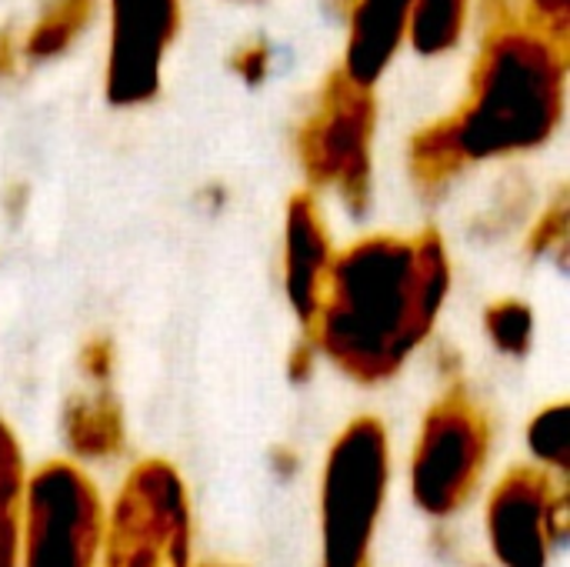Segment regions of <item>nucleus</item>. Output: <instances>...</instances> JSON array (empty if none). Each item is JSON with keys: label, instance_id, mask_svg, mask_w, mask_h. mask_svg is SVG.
I'll return each mask as SVG.
<instances>
[{"label": "nucleus", "instance_id": "1", "mask_svg": "<svg viewBox=\"0 0 570 567\" xmlns=\"http://www.w3.org/2000/svg\"><path fill=\"white\" fill-rule=\"evenodd\" d=\"M448 294L451 257L434 227L374 234L334 254L307 334L347 378L381 384L431 338Z\"/></svg>", "mask_w": 570, "mask_h": 567}, {"label": "nucleus", "instance_id": "2", "mask_svg": "<svg viewBox=\"0 0 570 567\" xmlns=\"http://www.w3.org/2000/svg\"><path fill=\"white\" fill-rule=\"evenodd\" d=\"M568 50L524 23L484 27L464 104L448 114L468 164L538 150L564 117Z\"/></svg>", "mask_w": 570, "mask_h": 567}, {"label": "nucleus", "instance_id": "3", "mask_svg": "<svg viewBox=\"0 0 570 567\" xmlns=\"http://www.w3.org/2000/svg\"><path fill=\"white\" fill-rule=\"evenodd\" d=\"M374 127V87L354 84L344 70H334L297 130V157L311 187L334 190L354 217L371 207Z\"/></svg>", "mask_w": 570, "mask_h": 567}, {"label": "nucleus", "instance_id": "4", "mask_svg": "<svg viewBox=\"0 0 570 567\" xmlns=\"http://www.w3.org/2000/svg\"><path fill=\"white\" fill-rule=\"evenodd\" d=\"M391 444L377 418L351 421L334 441L321 488L324 567H367V548L384 508Z\"/></svg>", "mask_w": 570, "mask_h": 567}, {"label": "nucleus", "instance_id": "5", "mask_svg": "<svg viewBox=\"0 0 570 567\" xmlns=\"http://www.w3.org/2000/svg\"><path fill=\"white\" fill-rule=\"evenodd\" d=\"M190 565V505L180 475L167 461H140L110 511L104 567Z\"/></svg>", "mask_w": 570, "mask_h": 567}, {"label": "nucleus", "instance_id": "6", "mask_svg": "<svg viewBox=\"0 0 570 567\" xmlns=\"http://www.w3.org/2000/svg\"><path fill=\"white\" fill-rule=\"evenodd\" d=\"M488 454L491 424L468 388L454 384L424 418L411 461L414 501L434 518L454 515L471 501Z\"/></svg>", "mask_w": 570, "mask_h": 567}, {"label": "nucleus", "instance_id": "7", "mask_svg": "<svg viewBox=\"0 0 570 567\" xmlns=\"http://www.w3.org/2000/svg\"><path fill=\"white\" fill-rule=\"evenodd\" d=\"M104 538V508L94 481L47 461L23 488V567H94Z\"/></svg>", "mask_w": 570, "mask_h": 567}, {"label": "nucleus", "instance_id": "8", "mask_svg": "<svg viewBox=\"0 0 570 567\" xmlns=\"http://www.w3.org/2000/svg\"><path fill=\"white\" fill-rule=\"evenodd\" d=\"M570 531L568 488L548 471L511 468L488 501V535L504 567H548L551 548Z\"/></svg>", "mask_w": 570, "mask_h": 567}, {"label": "nucleus", "instance_id": "9", "mask_svg": "<svg viewBox=\"0 0 570 567\" xmlns=\"http://www.w3.org/2000/svg\"><path fill=\"white\" fill-rule=\"evenodd\" d=\"M180 27V0H110L104 90L114 107L150 104Z\"/></svg>", "mask_w": 570, "mask_h": 567}, {"label": "nucleus", "instance_id": "10", "mask_svg": "<svg viewBox=\"0 0 570 567\" xmlns=\"http://www.w3.org/2000/svg\"><path fill=\"white\" fill-rule=\"evenodd\" d=\"M331 261H334V247H331L324 214L314 194L301 190L291 197L287 217H284V291L304 328L317 314Z\"/></svg>", "mask_w": 570, "mask_h": 567}, {"label": "nucleus", "instance_id": "11", "mask_svg": "<svg viewBox=\"0 0 570 567\" xmlns=\"http://www.w3.org/2000/svg\"><path fill=\"white\" fill-rule=\"evenodd\" d=\"M411 30V0H351L344 74L354 84L374 87L394 63Z\"/></svg>", "mask_w": 570, "mask_h": 567}, {"label": "nucleus", "instance_id": "12", "mask_svg": "<svg viewBox=\"0 0 570 567\" xmlns=\"http://www.w3.org/2000/svg\"><path fill=\"white\" fill-rule=\"evenodd\" d=\"M63 434L73 454L104 461L124 451V411L117 398L100 388L94 394H73L63 404Z\"/></svg>", "mask_w": 570, "mask_h": 567}, {"label": "nucleus", "instance_id": "13", "mask_svg": "<svg viewBox=\"0 0 570 567\" xmlns=\"http://www.w3.org/2000/svg\"><path fill=\"white\" fill-rule=\"evenodd\" d=\"M407 167H411V180L417 184V190L424 197H438L471 167L464 160V150L458 144L451 117H441L411 137Z\"/></svg>", "mask_w": 570, "mask_h": 567}, {"label": "nucleus", "instance_id": "14", "mask_svg": "<svg viewBox=\"0 0 570 567\" xmlns=\"http://www.w3.org/2000/svg\"><path fill=\"white\" fill-rule=\"evenodd\" d=\"M97 0H47L33 27L27 30L20 53L33 63L53 60L73 47V40L83 33V27L94 20Z\"/></svg>", "mask_w": 570, "mask_h": 567}, {"label": "nucleus", "instance_id": "15", "mask_svg": "<svg viewBox=\"0 0 570 567\" xmlns=\"http://www.w3.org/2000/svg\"><path fill=\"white\" fill-rule=\"evenodd\" d=\"M23 454L10 424L0 421V567H17L23 525Z\"/></svg>", "mask_w": 570, "mask_h": 567}, {"label": "nucleus", "instance_id": "16", "mask_svg": "<svg viewBox=\"0 0 570 567\" xmlns=\"http://www.w3.org/2000/svg\"><path fill=\"white\" fill-rule=\"evenodd\" d=\"M471 0H411V43L421 57H441L464 37Z\"/></svg>", "mask_w": 570, "mask_h": 567}, {"label": "nucleus", "instance_id": "17", "mask_svg": "<svg viewBox=\"0 0 570 567\" xmlns=\"http://www.w3.org/2000/svg\"><path fill=\"white\" fill-rule=\"evenodd\" d=\"M484 331L491 344L508 358H524L534 341V314L524 301L504 297L484 311Z\"/></svg>", "mask_w": 570, "mask_h": 567}, {"label": "nucleus", "instance_id": "18", "mask_svg": "<svg viewBox=\"0 0 570 567\" xmlns=\"http://www.w3.org/2000/svg\"><path fill=\"white\" fill-rule=\"evenodd\" d=\"M528 444L531 454L551 468H558L561 475L570 471V408L564 401L544 408L531 428H528Z\"/></svg>", "mask_w": 570, "mask_h": 567}, {"label": "nucleus", "instance_id": "19", "mask_svg": "<svg viewBox=\"0 0 570 567\" xmlns=\"http://www.w3.org/2000/svg\"><path fill=\"white\" fill-rule=\"evenodd\" d=\"M570 241V204L568 190H558V197L544 207V214L538 217L531 237H528V251L534 257H554L561 267L568 264V244Z\"/></svg>", "mask_w": 570, "mask_h": 567}, {"label": "nucleus", "instance_id": "20", "mask_svg": "<svg viewBox=\"0 0 570 567\" xmlns=\"http://www.w3.org/2000/svg\"><path fill=\"white\" fill-rule=\"evenodd\" d=\"M514 3H518V20L528 30L570 50V0H514Z\"/></svg>", "mask_w": 570, "mask_h": 567}, {"label": "nucleus", "instance_id": "21", "mask_svg": "<svg viewBox=\"0 0 570 567\" xmlns=\"http://www.w3.org/2000/svg\"><path fill=\"white\" fill-rule=\"evenodd\" d=\"M230 67H234V74L244 84H250V87L264 84L267 74H271V47H267V40H247V43H240L234 50V57H230Z\"/></svg>", "mask_w": 570, "mask_h": 567}, {"label": "nucleus", "instance_id": "22", "mask_svg": "<svg viewBox=\"0 0 570 567\" xmlns=\"http://www.w3.org/2000/svg\"><path fill=\"white\" fill-rule=\"evenodd\" d=\"M80 371L97 381V384H107L110 374H114V344L107 338H94L83 344L80 351Z\"/></svg>", "mask_w": 570, "mask_h": 567}, {"label": "nucleus", "instance_id": "23", "mask_svg": "<svg viewBox=\"0 0 570 567\" xmlns=\"http://www.w3.org/2000/svg\"><path fill=\"white\" fill-rule=\"evenodd\" d=\"M20 67V40L13 30H0V80L13 77Z\"/></svg>", "mask_w": 570, "mask_h": 567}, {"label": "nucleus", "instance_id": "24", "mask_svg": "<svg viewBox=\"0 0 570 567\" xmlns=\"http://www.w3.org/2000/svg\"><path fill=\"white\" fill-rule=\"evenodd\" d=\"M311 368H314V344H301V348H294V354H291V381H307L311 378Z\"/></svg>", "mask_w": 570, "mask_h": 567}, {"label": "nucleus", "instance_id": "25", "mask_svg": "<svg viewBox=\"0 0 570 567\" xmlns=\"http://www.w3.org/2000/svg\"><path fill=\"white\" fill-rule=\"evenodd\" d=\"M271 458H274V468H277L281 475H294V471H297V454H294V451H287V448H277Z\"/></svg>", "mask_w": 570, "mask_h": 567}, {"label": "nucleus", "instance_id": "26", "mask_svg": "<svg viewBox=\"0 0 570 567\" xmlns=\"http://www.w3.org/2000/svg\"><path fill=\"white\" fill-rule=\"evenodd\" d=\"M204 567H220V565H204Z\"/></svg>", "mask_w": 570, "mask_h": 567}]
</instances>
